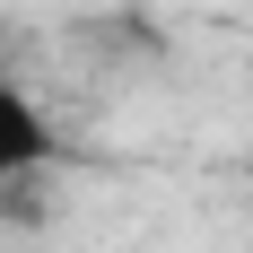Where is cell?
I'll use <instances>...</instances> for the list:
<instances>
[{
    "label": "cell",
    "instance_id": "cell-1",
    "mask_svg": "<svg viewBox=\"0 0 253 253\" xmlns=\"http://www.w3.org/2000/svg\"><path fill=\"white\" fill-rule=\"evenodd\" d=\"M44 166H61V131L18 79H0V192L9 183H35Z\"/></svg>",
    "mask_w": 253,
    "mask_h": 253
}]
</instances>
